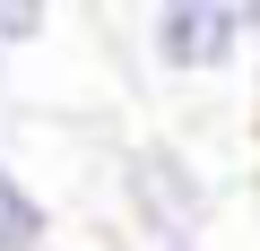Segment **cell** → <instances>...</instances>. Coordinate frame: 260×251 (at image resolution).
<instances>
[{
  "mask_svg": "<svg viewBox=\"0 0 260 251\" xmlns=\"http://www.w3.org/2000/svg\"><path fill=\"white\" fill-rule=\"evenodd\" d=\"M113 199L139 242H200L217 225V182L182 139H130L113 148Z\"/></svg>",
  "mask_w": 260,
  "mask_h": 251,
  "instance_id": "6da1fadb",
  "label": "cell"
},
{
  "mask_svg": "<svg viewBox=\"0 0 260 251\" xmlns=\"http://www.w3.org/2000/svg\"><path fill=\"white\" fill-rule=\"evenodd\" d=\"M139 251H208V242H139Z\"/></svg>",
  "mask_w": 260,
  "mask_h": 251,
  "instance_id": "5b68a950",
  "label": "cell"
},
{
  "mask_svg": "<svg viewBox=\"0 0 260 251\" xmlns=\"http://www.w3.org/2000/svg\"><path fill=\"white\" fill-rule=\"evenodd\" d=\"M52 251H70V242H52Z\"/></svg>",
  "mask_w": 260,
  "mask_h": 251,
  "instance_id": "8992f818",
  "label": "cell"
},
{
  "mask_svg": "<svg viewBox=\"0 0 260 251\" xmlns=\"http://www.w3.org/2000/svg\"><path fill=\"white\" fill-rule=\"evenodd\" d=\"M0 251H52V199L0 156Z\"/></svg>",
  "mask_w": 260,
  "mask_h": 251,
  "instance_id": "3957f363",
  "label": "cell"
},
{
  "mask_svg": "<svg viewBox=\"0 0 260 251\" xmlns=\"http://www.w3.org/2000/svg\"><path fill=\"white\" fill-rule=\"evenodd\" d=\"M260 44V0H156L139 9V52L156 78H225Z\"/></svg>",
  "mask_w": 260,
  "mask_h": 251,
  "instance_id": "7a4b0ae2",
  "label": "cell"
},
{
  "mask_svg": "<svg viewBox=\"0 0 260 251\" xmlns=\"http://www.w3.org/2000/svg\"><path fill=\"white\" fill-rule=\"evenodd\" d=\"M52 9L44 0H0V52H35V44H52Z\"/></svg>",
  "mask_w": 260,
  "mask_h": 251,
  "instance_id": "277c9868",
  "label": "cell"
}]
</instances>
